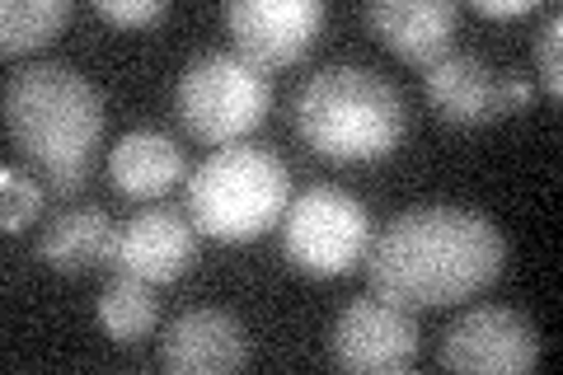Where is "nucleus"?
I'll return each mask as SVG.
<instances>
[{
    "label": "nucleus",
    "instance_id": "f257e3e1",
    "mask_svg": "<svg viewBox=\"0 0 563 375\" xmlns=\"http://www.w3.org/2000/svg\"><path fill=\"white\" fill-rule=\"evenodd\" d=\"M507 263V240L484 211L470 207H409L366 244L372 291L404 310H437L493 287Z\"/></svg>",
    "mask_w": 563,
    "mask_h": 375
},
{
    "label": "nucleus",
    "instance_id": "f03ea898",
    "mask_svg": "<svg viewBox=\"0 0 563 375\" xmlns=\"http://www.w3.org/2000/svg\"><path fill=\"white\" fill-rule=\"evenodd\" d=\"M404 95L372 66L333 62L296 89L291 128L333 165H366L404 141Z\"/></svg>",
    "mask_w": 563,
    "mask_h": 375
},
{
    "label": "nucleus",
    "instance_id": "7ed1b4c3",
    "mask_svg": "<svg viewBox=\"0 0 563 375\" xmlns=\"http://www.w3.org/2000/svg\"><path fill=\"white\" fill-rule=\"evenodd\" d=\"M5 136L38 169H90L103 136V95L66 62L24 66L5 80Z\"/></svg>",
    "mask_w": 563,
    "mask_h": 375
},
{
    "label": "nucleus",
    "instance_id": "20e7f679",
    "mask_svg": "<svg viewBox=\"0 0 563 375\" xmlns=\"http://www.w3.org/2000/svg\"><path fill=\"white\" fill-rule=\"evenodd\" d=\"M287 198L291 174L282 155L258 141H231L188 174V217L198 235L221 244L258 240L263 230L282 221Z\"/></svg>",
    "mask_w": 563,
    "mask_h": 375
},
{
    "label": "nucleus",
    "instance_id": "39448f33",
    "mask_svg": "<svg viewBox=\"0 0 563 375\" xmlns=\"http://www.w3.org/2000/svg\"><path fill=\"white\" fill-rule=\"evenodd\" d=\"M273 103L268 70L254 66L240 52H198L179 85H174V113L184 132L202 146H231L254 132Z\"/></svg>",
    "mask_w": 563,
    "mask_h": 375
},
{
    "label": "nucleus",
    "instance_id": "423d86ee",
    "mask_svg": "<svg viewBox=\"0 0 563 375\" xmlns=\"http://www.w3.org/2000/svg\"><path fill=\"white\" fill-rule=\"evenodd\" d=\"M372 211L352 192L314 184L282 211V254L306 277H343L366 258Z\"/></svg>",
    "mask_w": 563,
    "mask_h": 375
},
{
    "label": "nucleus",
    "instance_id": "0eeeda50",
    "mask_svg": "<svg viewBox=\"0 0 563 375\" xmlns=\"http://www.w3.org/2000/svg\"><path fill=\"white\" fill-rule=\"evenodd\" d=\"M329 362L357 375H399L418 362V319L413 310L385 296H362L339 310L329 329Z\"/></svg>",
    "mask_w": 563,
    "mask_h": 375
},
{
    "label": "nucleus",
    "instance_id": "6e6552de",
    "mask_svg": "<svg viewBox=\"0 0 563 375\" xmlns=\"http://www.w3.org/2000/svg\"><path fill=\"white\" fill-rule=\"evenodd\" d=\"M437 362L446 371H470V375H521L540 362V338L531 319L517 310L474 306L446 324Z\"/></svg>",
    "mask_w": 563,
    "mask_h": 375
},
{
    "label": "nucleus",
    "instance_id": "1a4fd4ad",
    "mask_svg": "<svg viewBox=\"0 0 563 375\" xmlns=\"http://www.w3.org/2000/svg\"><path fill=\"white\" fill-rule=\"evenodd\" d=\"M225 24H231L240 57L273 70L301 62L310 52L324 29V5L320 0H231Z\"/></svg>",
    "mask_w": 563,
    "mask_h": 375
},
{
    "label": "nucleus",
    "instance_id": "9d476101",
    "mask_svg": "<svg viewBox=\"0 0 563 375\" xmlns=\"http://www.w3.org/2000/svg\"><path fill=\"white\" fill-rule=\"evenodd\" d=\"M192 254H198V225H192L188 211L146 207V211H136L132 221L118 225L109 267L161 287V282H174L188 273Z\"/></svg>",
    "mask_w": 563,
    "mask_h": 375
},
{
    "label": "nucleus",
    "instance_id": "9b49d317",
    "mask_svg": "<svg viewBox=\"0 0 563 375\" xmlns=\"http://www.w3.org/2000/svg\"><path fill=\"white\" fill-rule=\"evenodd\" d=\"M250 362V333L225 310H184L161 338V366L169 375H231Z\"/></svg>",
    "mask_w": 563,
    "mask_h": 375
},
{
    "label": "nucleus",
    "instance_id": "f8f14e48",
    "mask_svg": "<svg viewBox=\"0 0 563 375\" xmlns=\"http://www.w3.org/2000/svg\"><path fill=\"white\" fill-rule=\"evenodd\" d=\"M422 89H428L432 113L451 128H484L503 118V76L479 52H442L422 66Z\"/></svg>",
    "mask_w": 563,
    "mask_h": 375
},
{
    "label": "nucleus",
    "instance_id": "ddd939ff",
    "mask_svg": "<svg viewBox=\"0 0 563 375\" xmlns=\"http://www.w3.org/2000/svg\"><path fill=\"white\" fill-rule=\"evenodd\" d=\"M362 24L395 52V57L428 66L451 52L461 5L455 0H372L362 5Z\"/></svg>",
    "mask_w": 563,
    "mask_h": 375
},
{
    "label": "nucleus",
    "instance_id": "4468645a",
    "mask_svg": "<svg viewBox=\"0 0 563 375\" xmlns=\"http://www.w3.org/2000/svg\"><path fill=\"white\" fill-rule=\"evenodd\" d=\"M188 174L184 151L169 132L136 128L109 151V178L122 198H165V192Z\"/></svg>",
    "mask_w": 563,
    "mask_h": 375
},
{
    "label": "nucleus",
    "instance_id": "2eb2a0df",
    "mask_svg": "<svg viewBox=\"0 0 563 375\" xmlns=\"http://www.w3.org/2000/svg\"><path fill=\"white\" fill-rule=\"evenodd\" d=\"M113 235L118 225L109 221V211L95 202L66 207L57 211L43 235H38V263H47L52 273H90L113 258Z\"/></svg>",
    "mask_w": 563,
    "mask_h": 375
},
{
    "label": "nucleus",
    "instance_id": "dca6fc26",
    "mask_svg": "<svg viewBox=\"0 0 563 375\" xmlns=\"http://www.w3.org/2000/svg\"><path fill=\"white\" fill-rule=\"evenodd\" d=\"M95 319H99V329L109 333L113 343H141V338L155 329V319H161V306H155L151 282L118 273L109 287L99 291Z\"/></svg>",
    "mask_w": 563,
    "mask_h": 375
},
{
    "label": "nucleus",
    "instance_id": "f3484780",
    "mask_svg": "<svg viewBox=\"0 0 563 375\" xmlns=\"http://www.w3.org/2000/svg\"><path fill=\"white\" fill-rule=\"evenodd\" d=\"M70 20V0H5L0 5V52L20 57L52 43Z\"/></svg>",
    "mask_w": 563,
    "mask_h": 375
},
{
    "label": "nucleus",
    "instance_id": "a211bd4d",
    "mask_svg": "<svg viewBox=\"0 0 563 375\" xmlns=\"http://www.w3.org/2000/svg\"><path fill=\"white\" fill-rule=\"evenodd\" d=\"M47 198L52 192L43 178H33L20 165H0V225H5V235H20L24 225L38 221Z\"/></svg>",
    "mask_w": 563,
    "mask_h": 375
},
{
    "label": "nucleus",
    "instance_id": "6ab92c4d",
    "mask_svg": "<svg viewBox=\"0 0 563 375\" xmlns=\"http://www.w3.org/2000/svg\"><path fill=\"white\" fill-rule=\"evenodd\" d=\"M559 47H563V14L550 5L536 29V70H540V85L550 99L563 95V52Z\"/></svg>",
    "mask_w": 563,
    "mask_h": 375
},
{
    "label": "nucleus",
    "instance_id": "aec40b11",
    "mask_svg": "<svg viewBox=\"0 0 563 375\" xmlns=\"http://www.w3.org/2000/svg\"><path fill=\"white\" fill-rule=\"evenodd\" d=\"M165 10H169L165 0H99V5H95L99 20L128 24V29H136V24H155Z\"/></svg>",
    "mask_w": 563,
    "mask_h": 375
},
{
    "label": "nucleus",
    "instance_id": "412c9836",
    "mask_svg": "<svg viewBox=\"0 0 563 375\" xmlns=\"http://www.w3.org/2000/svg\"><path fill=\"white\" fill-rule=\"evenodd\" d=\"M85 174H90V169H43V184H47V192H52V198L70 202V198H80V188H85Z\"/></svg>",
    "mask_w": 563,
    "mask_h": 375
},
{
    "label": "nucleus",
    "instance_id": "4be33fe9",
    "mask_svg": "<svg viewBox=\"0 0 563 375\" xmlns=\"http://www.w3.org/2000/svg\"><path fill=\"white\" fill-rule=\"evenodd\" d=\"M531 99H536V85L531 80H521V76H507L503 80V113H521Z\"/></svg>",
    "mask_w": 563,
    "mask_h": 375
},
{
    "label": "nucleus",
    "instance_id": "5701e85b",
    "mask_svg": "<svg viewBox=\"0 0 563 375\" xmlns=\"http://www.w3.org/2000/svg\"><path fill=\"white\" fill-rule=\"evenodd\" d=\"M479 14H493V20H521V14L536 10V0H479L474 5Z\"/></svg>",
    "mask_w": 563,
    "mask_h": 375
}]
</instances>
